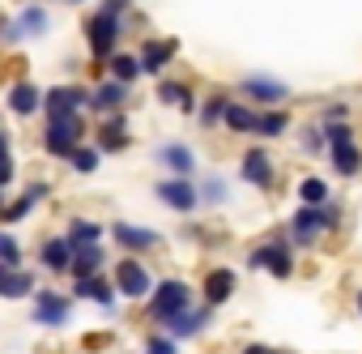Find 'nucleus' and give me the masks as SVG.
Instances as JSON below:
<instances>
[{
	"label": "nucleus",
	"mask_w": 362,
	"mask_h": 354,
	"mask_svg": "<svg viewBox=\"0 0 362 354\" xmlns=\"http://www.w3.org/2000/svg\"><path fill=\"white\" fill-rule=\"evenodd\" d=\"M119 30H124L119 13H107V9H98V13L86 22V43H90V56H94L98 64H111L115 43H119Z\"/></svg>",
	"instance_id": "f257e3e1"
},
{
	"label": "nucleus",
	"mask_w": 362,
	"mask_h": 354,
	"mask_svg": "<svg viewBox=\"0 0 362 354\" xmlns=\"http://www.w3.org/2000/svg\"><path fill=\"white\" fill-rule=\"evenodd\" d=\"M188 303H192V286L179 282V278H166V282L153 286V295H149V316L162 320V324H170L179 312H188Z\"/></svg>",
	"instance_id": "f03ea898"
},
{
	"label": "nucleus",
	"mask_w": 362,
	"mask_h": 354,
	"mask_svg": "<svg viewBox=\"0 0 362 354\" xmlns=\"http://www.w3.org/2000/svg\"><path fill=\"white\" fill-rule=\"evenodd\" d=\"M81 137H86L81 115H60V120H47V124H43V149H47L52 158H69V154L81 145Z\"/></svg>",
	"instance_id": "7ed1b4c3"
},
{
	"label": "nucleus",
	"mask_w": 362,
	"mask_h": 354,
	"mask_svg": "<svg viewBox=\"0 0 362 354\" xmlns=\"http://www.w3.org/2000/svg\"><path fill=\"white\" fill-rule=\"evenodd\" d=\"M337 222H341V210L337 205H303L298 214H294V222H290V231H294V244H315V235L320 231H337Z\"/></svg>",
	"instance_id": "20e7f679"
},
{
	"label": "nucleus",
	"mask_w": 362,
	"mask_h": 354,
	"mask_svg": "<svg viewBox=\"0 0 362 354\" xmlns=\"http://www.w3.org/2000/svg\"><path fill=\"white\" fill-rule=\"evenodd\" d=\"M94 94L86 86H52L47 90V103H43V115L47 120H60V115H81V107H90Z\"/></svg>",
	"instance_id": "39448f33"
},
{
	"label": "nucleus",
	"mask_w": 362,
	"mask_h": 354,
	"mask_svg": "<svg viewBox=\"0 0 362 354\" xmlns=\"http://www.w3.org/2000/svg\"><path fill=\"white\" fill-rule=\"evenodd\" d=\"M158 201H162L166 210L192 214V210L201 205V188H197V184H188V175H170V180H162V184H158Z\"/></svg>",
	"instance_id": "423d86ee"
},
{
	"label": "nucleus",
	"mask_w": 362,
	"mask_h": 354,
	"mask_svg": "<svg viewBox=\"0 0 362 354\" xmlns=\"http://www.w3.org/2000/svg\"><path fill=\"white\" fill-rule=\"evenodd\" d=\"M115 286H119V295L124 299H149L153 295V282H149V269L136 261V256H128V261H119V269H115Z\"/></svg>",
	"instance_id": "0eeeda50"
},
{
	"label": "nucleus",
	"mask_w": 362,
	"mask_h": 354,
	"mask_svg": "<svg viewBox=\"0 0 362 354\" xmlns=\"http://www.w3.org/2000/svg\"><path fill=\"white\" fill-rule=\"evenodd\" d=\"M69 316H73L69 295H60V290H35V324L60 329V324H69Z\"/></svg>",
	"instance_id": "6e6552de"
},
{
	"label": "nucleus",
	"mask_w": 362,
	"mask_h": 354,
	"mask_svg": "<svg viewBox=\"0 0 362 354\" xmlns=\"http://www.w3.org/2000/svg\"><path fill=\"white\" fill-rule=\"evenodd\" d=\"M111 235H115V244H119L128 256L153 252V248L162 244V235H158V231H149V227H132V222H115V227H111Z\"/></svg>",
	"instance_id": "1a4fd4ad"
},
{
	"label": "nucleus",
	"mask_w": 362,
	"mask_h": 354,
	"mask_svg": "<svg viewBox=\"0 0 362 354\" xmlns=\"http://www.w3.org/2000/svg\"><path fill=\"white\" fill-rule=\"evenodd\" d=\"M73 256H77V244H73L69 235H52V239H43V248H39V261H43L47 273H69V269H73Z\"/></svg>",
	"instance_id": "9d476101"
},
{
	"label": "nucleus",
	"mask_w": 362,
	"mask_h": 354,
	"mask_svg": "<svg viewBox=\"0 0 362 354\" xmlns=\"http://www.w3.org/2000/svg\"><path fill=\"white\" fill-rule=\"evenodd\" d=\"M247 265H252V269H269L273 278H290V273H294V256H290L286 244H264V248H256V252L247 256Z\"/></svg>",
	"instance_id": "9b49d317"
},
{
	"label": "nucleus",
	"mask_w": 362,
	"mask_h": 354,
	"mask_svg": "<svg viewBox=\"0 0 362 354\" xmlns=\"http://www.w3.org/2000/svg\"><path fill=\"white\" fill-rule=\"evenodd\" d=\"M239 180H243V184H256V188H273V180H277L273 158H269L264 149H247L243 162H239Z\"/></svg>",
	"instance_id": "f8f14e48"
},
{
	"label": "nucleus",
	"mask_w": 362,
	"mask_h": 354,
	"mask_svg": "<svg viewBox=\"0 0 362 354\" xmlns=\"http://www.w3.org/2000/svg\"><path fill=\"white\" fill-rule=\"evenodd\" d=\"M235 286H239V273H235V269H226V265H218V269H209V273H205L201 295H205V303H209V307H222V303L235 295Z\"/></svg>",
	"instance_id": "ddd939ff"
},
{
	"label": "nucleus",
	"mask_w": 362,
	"mask_h": 354,
	"mask_svg": "<svg viewBox=\"0 0 362 354\" xmlns=\"http://www.w3.org/2000/svg\"><path fill=\"white\" fill-rule=\"evenodd\" d=\"M239 94L252 98V103H286L290 98V86L277 81V77H243L239 81Z\"/></svg>",
	"instance_id": "4468645a"
},
{
	"label": "nucleus",
	"mask_w": 362,
	"mask_h": 354,
	"mask_svg": "<svg viewBox=\"0 0 362 354\" xmlns=\"http://www.w3.org/2000/svg\"><path fill=\"white\" fill-rule=\"evenodd\" d=\"M43 103H47V94L35 81H13L9 86V111L13 115H35V111H43Z\"/></svg>",
	"instance_id": "2eb2a0df"
},
{
	"label": "nucleus",
	"mask_w": 362,
	"mask_h": 354,
	"mask_svg": "<svg viewBox=\"0 0 362 354\" xmlns=\"http://www.w3.org/2000/svg\"><path fill=\"white\" fill-rule=\"evenodd\" d=\"M73 295H81V299H90V303H103V307H111V299L119 295V286H115L111 278L94 273V278H73Z\"/></svg>",
	"instance_id": "dca6fc26"
},
{
	"label": "nucleus",
	"mask_w": 362,
	"mask_h": 354,
	"mask_svg": "<svg viewBox=\"0 0 362 354\" xmlns=\"http://www.w3.org/2000/svg\"><path fill=\"white\" fill-rule=\"evenodd\" d=\"M328 162H332V171L341 175V180H354V175L362 171V149L354 141H337V145H328Z\"/></svg>",
	"instance_id": "f3484780"
},
{
	"label": "nucleus",
	"mask_w": 362,
	"mask_h": 354,
	"mask_svg": "<svg viewBox=\"0 0 362 354\" xmlns=\"http://www.w3.org/2000/svg\"><path fill=\"white\" fill-rule=\"evenodd\" d=\"M124 103H128V81H119V77H107V81H98V86H94V103H90V107H98L103 115L119 111Z\"/></svg>",
	"instance_id": "a211bd4d"
},
{
	"label": "nucleus",
	"mask_w": 362,
	"mask_h": 354,
	"mask_svg": "<svg viewBox=\"0 0 362 354\" xmlns=\"http://www.w3.org/2000/svg\"><path fill=\"white\" fill-rule=\"evenodd\" d=\"M47 193H52V188H47V180H35L18 201H9V210H5V227H18V222L39 205V201H47Z\"/></svg>",
	"instance_id": "6ab92c4d"
},
{
	"label": "nucleus",
	"mask_w": 362,
	"mask_h": 354,
	"mask_svg": "<svg viewBox=\"0 0 362 354\" xmlns=\"http://www.w3.org/2000/svg\"><path fill=\"white\" fill-rule=\"evenodd\" d=\"M175 52H179L175 39H149V43H141V64H145V73H162V69L175 60Z\"/></svg>",
	"instance_id": "aec40b11"
},
{
	"label": "nucleus",
	"mask_w": 362,
	"mask_h": 354,
	"mask_svg": "<svg viewBox=\"0 0 362 354\" xmlns=\"http://www.w3.org/2000/svg\"><path fill=\"white\" fill-rule=\"evenodd\" d=\"M98 149L103 154H115V149H128V120L124 115H107L103 124H98Z\"/></svg>",
	"instance_id": "412c9836"
},
{
	"label": "nucleus",
	"mask_w": 362,
	"mask_h": 354,
	"mask_svg": "<svg viewBox=\"0 0 362 354\" xmlns=\"http://www.w3.org/2000/svg\"><path fill=\"white\" fill-rule=\"evenodd\" d=\"M158 162H162L166 171H175V175H192V171H197V154H192L184 141L162 145V149H158Z\"/></svg>",
	"instance_id": "4be33fe9"
},
{
	"label": "nucleus",
	"mask_w": 362,
	"mask_h": 354,
	"mask_svg": "<svg viewBox=\"0 0 362 354\" xmlns=\"http://www.w3.org/2000/svg\"><path fill=\"white\" fill-rule=\"evenodd\" d=\"M158 103L179 107V111H192L197 107V94H192L188 81H158Z\"/></svg>",
	"instance_id": "5701e85b"
},
{
	"label": "nucleus",
	"mask_w": 362,
	"mask_h": 354,
	"mask_svg": "<svg viewBox=\"0 0 362 354\" xmlns=\"http://www.w3.org/2000/svg\"><path fill=\"white\" fill-rule=\"evenodd\" d=\"M209 312H214L209 303H205V307H197V312H179V316L166 324V329H170V337H197V333L209 324Z\"/></svg>",
	"instance_id": "b1692460"
},
{
	"label": "nucleus",
	"mask_w": 362,
	"mask_h": 354,
	"mask_svg": "<svg viewBox=\"0 0 362 354\" xmlns=\"http://www.w3.org/2000/svg\"><path fill=\"white\" fill-rule=\"evenodd\" d=\"M103 261H107V256H103L98 244H81L77 256H73V269H69V273H73V278H94V273H103Z\"/></svg>",
	"instance_id": "393cba45"
},
{
	"label": "nucleus",
	"mask_w": 362,
	"mask_h": 354,
	"mask_svg": "<svg viewBox=\"0 0 362 354\" xmlns=\"http://www.w3.org/2000/svg\"><path fill=\"white\" fill-rule=\"evenodd\" d=\"M0 295H5V299H26V295H35V273L5 269V273H0Z\"/></svg>",
	"instance_id": "a878e982"
},
{
	"label": "nucleus",
	"mask_w": 362,
	"mask_h": 354,
	"mask_svg": "<svg viewBox=\"0 0 362 354\" xmlns=\"http://www.w3.org/2000/svg\"><path fill=\"white\" fill-rule=\"evenodd\" d=\"M145 73V64H141V52H115L111 56V77H119V81H136Z\"/></svg>",
	"instance_id": "bb28decb"
},
{
	"label": "nucleus",
	"mask_w": 362,
	"mask_h": 354,
	"mask_svg": "<svg viewBox=\"0 0 362 354\" xmlns=\"http://www.w3.org/2000/svg\"><path fill=\"white\" fill-rule=\"evenodd\" d=\"M256 124H260V115L252 107H243V103H230L226 107V128L230 132H256Z\"/></svg>",
	"instance_id": "cd10ccee"
},
{
	"label": "nucleus",
	"mask_w": 362,
	"mask_h": 354,
	"mask_svg": "<svg viewBox=\"0 0 362 354\" xmlns=\"http://www.w3.org/2000/svg\"><path fill=\"white\" fill-rule=\"evenodd\" d=\"M298 201L303 205H328V184L320 175H307V180H298Z\"/></svg>",
	"instance_id": "c85d7f7f"
},
{
	"label": "nucleus",
	"mask_w": 362,
	"mask_h": 354,
	"mask_svg": "<svg viewBox=\"0 0 362 354\" xmlns=\"http://www.w3.org/2000/svg\"><path fill=\"white\" fill-rule=\"evenodd\" d=\"M69 239L81 248V244H103V227L98 222H90V218H73L69 222Z\"/></svg>",
	"instance_id": "c756f323"
},
{
	"label": "nucleus",
	"mask_w": 362,
	"mask_h": 354,
	"mask_svg": "<svg viewBox=\"0 0 362 354\" xmlns=\"http://www.w3.org/2000/svg\"><path fill=\"white\" fill-rule=\"evenodd\" d=\"M226 107H230V98L226 94H214L205 107H201V128H214V124H226Z\"/></svg>",
	"instance_id": "7c9ffc66"
},
{
	"label": "nucleus",
	"mask_w": 362,
	"mask_h": 354,
	"mask_svg": "<svg viewBox=\"0 0 362 354\" xmlns=\"http://www.w3.org/2000/svg\"><path fill=\"white\" fill-rule=\"evenodd\" d=\"M69 162H73V171L90 175V171H98V162H103V149H94V145H77V149L69 154Z\"/></svg>",
	"instance_id": "2f4dec72"
},
{
	"label": "nucleus",
	"mask_w": 362,
	"mask_h": 354,
	"mask_svg": "<svg viewBox=\"0 0 362 354\" xmlns=\"http://www.w3.org/2000/svg\"><path fill=\"white\" fill-rule=\"evenodd\" d=\"M290 128V115L286 111H264L260 124H256V137H281Z\"/></svg>",
	"instance_id": "473e14b6"
},
{
	"label": "nucleus",
	"mask_w": 362,
	"mask_h": 354,
	"mask_svg": "<svg viewBox=\"0 0 362 354\" xmlns=\"http://www.w3.org/2000/svg\"><path fill=\"white\" fill-rule=\"evenodd\" d=\"M18 26H22V35H43V30H47V9L30 5V9L18 18Z\"/></svg>",
	"instance_id": "72a5a7b5"
},
{
	"label": "nucleus",
	"mask_w": 362,
	"mask_h": 354,
	"mask_svg": "<svg viewBox=\"0 0 362 354\" xmlns=\"http://www.w3.org/2000/svg\"><path fill=\"white\" fill-rule=\"evenodd\" d=\"M201 201H205V205H222V201H226V184L218 180V175H205V184H201Z\"/></svg>",
	"instance_id": "f704fd0d"
},
{
	"label": "nucleus",
	"mask_w": 362,
	"mask_h": 354,
	"mask_svg": "<svg viewBox=\"0 0 362 354\" xmlns=\"http://www.w3.org/2000/svg\"><path fill=\"white\" fill-rule=\"evenodd\" d=\"M18 256H22V252H18V239L5 231V235H0V261H5V269H22Z\"/></svg>",
	"instance_id": "c9c22d12"
},
{
	"label": "nucleus",
	"mask_w": 362,
	"mask_h": 354,
	"mask_svg": "<svg viewBox=\"0 0 362 354\" xmlns=\"http://www.w3.org/2000/svg\"><path fill=\"white\" fill-rule=\"evenodd\" d=\"M324 124V137H328V145H337V141H354V128L345 124V120H320Z\"/></svg>",
	"instance_id": "e433bc0d"
},
{
	"label": "nucleus",
	"mask_w": 362,
	"mask_h": 354,
	"mask_svg": "<svg viewBox=\"0 0 362 354\" xmlns=\"http://www.w3.org/2000/svg\"><path fill=\"white\" fill-rule=\"evenodd\" d=\"M145 354H179V346H175L170 333H166V337H149V341H145Z\"/></svg>",
	"instance_id": "4c0bfd02"
},
{
	"label": "nucleus",
	"mask_w": 362,
	"mask_h": 354,
	"mask_svg": "<svg viewBox=\"0 0 362 354\" xmlns=\"http://www.w3.org/2000/svg\"><path fill=\"white\" fill-rule=\"evenodd\" d=\"M324 120H349V103H332V107L324 111Z\"/></svg>",
	"instance_id": "58836bf2"
},
{
	"label": "nucleus",
	"mask_w": 362,
	"mask_h": 354,
	"mask_svg": "<svg viewBox=\"0 0 362 354\" xmlns=\"http://www.w3.org/2000/svg\"><path fill=\"white\" fill-rule=\"evenodd\" d=\"M239 354H281V350H273V346H260V341H252V346H243Z\"/></svg>",
	"instance_id": "ea45409f"
},
{
	"label": "nucleus",
	"mask_w": 362,
	"mask_h": 354,
	"mask_svg": "<svg viewBox=\"0 0 362 354\" xmlns=\"http://www.w3.org/2000/svg\"><path fill=\"white\" fill-rule=\"evenodd\" d=\"M128 5H132V0H103V9H107V13H124Z\"/></svg>",
	"instance_id": "a19ab883"
},
{
	"label": "nucleus",
	"mask_w": 362,
	"mask_h": 354,
	"mask_svg": "<svg viewBox=\"0 0 362 354\" xmlns=\"http://www.w3.org/2000/svg\"><path fill=\"white\" fill-rule=\"evenodd\" d=\"M358 312H362V290H358Z\"/></svg>",
	"instance_id": "79ce46f5"
}]
</instances>
